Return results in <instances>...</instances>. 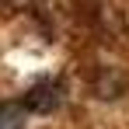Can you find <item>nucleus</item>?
<instances>
[{"label": "nucleus", "instance_id": "nucleus-1", "mask_svg": "<svg viewBox=\"0 0 129 129\" xmlns=\"http://www.w3.org/2000/svg\"><path fill=\"white\" fill-rule=\"evenodd\" d=\"M63 101V80L59 77H45L39 84H31L24 91L21 98V108L24 112H35V115H49V112H56Z\"/></svg>", "mask_w": 129, "mask_h": 129}, {"label": "nucleus", "instance_id": "nucleus-2", "mask_svg": "<svg viewBox=\"0 0 129 129\" xmlns=\"http://www.w3.org/2000/svg\"><path fill=\"white\" fill-rule=\"evenodd\" d=\"M21 126H24L21 101H0V129H21Z\"/></svg>", "mask_w": 129, "mask_h": 129}, {"label": "nucleus", "instance_id": "nucleus-3", "mask_svg": "<svg viewBox=\"0 0 129 129\" xmlns=\"http://www.w3.org/2000/svg\"><path fill=\"white\" fill-rule=\"evenodd\" d=\"M0 4H7V0H0Z\"/></svg>", "mask_w": 129, "mask_h": 129}]
</instances>
